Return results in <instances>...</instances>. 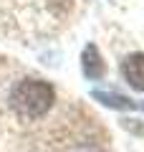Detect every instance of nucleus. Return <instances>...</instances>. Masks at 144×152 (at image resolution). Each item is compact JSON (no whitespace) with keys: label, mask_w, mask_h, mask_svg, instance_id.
Returning a JSON list of instances; mask_svg holds the SVG:
<instances>
[{"label":"nucleus","mask_w":144,"mask_h":152,"mask_svg":"<svg viewBox=\"0 0 144 152\" xmlns=\"http://www.w3.org/2000/svg\"><path fill=\"white\" fill-rule=\"evenodd\" d=\"M61 122L63 124L51 140V152H111L106 145V134L96 119L81 114V119Z\"/></svg>","instance_id":"f257e3e1"},{"label":"nucleus","mask_w":144,"mask_h":152,"mask_svg":"<svg viewBox=\"0 0 144 152\" xmlns=\"http://www.w3.org/2000/svg\"><path fill=\"white\" fill-rule=\"evenodd\" d=\"M8 102L20 122H36L51 112L56 102V91L43 79H20L13 84Z\"/></svg>","instance_id":"f03ea898"},{"label":"nucleus","mask_w":144,"mask_h":152,"mask_svg":"<svg viewBox=\"0 0 144 152\" xmlns=\"http://www.w3.org/2000/svg\"><path fill=\"white\" fill-rule=\"evenodd\" d=\"M81 66H84L86 79H91V81H99V79H104V74H106V64H104V58H101V53H99L96 46H86L84 48V53H81Z\"/></svg>","instance_id":"7ed1b4c3"},{"label":"nucleus","mask_w":144,"mask_h":152,"mask_svg":"<svg viewBox=\"0 0 144 152\" xmlns=\"http://www.w3.org/2000/svg\"><path fill=\"white\" fill-rule=\"evenodd\" d=\"M121 74L134 89L144 91V53H132L121 61Z\"/></svg>","instance_id":"20e7f679"},{"label":"nucleus","mask_w":144,"mask_h":152,"mask_svg":"<svg viewBox=\"0 0 144 152\" xmlns=\"http://www.w3.org/2000/svg\"><path fill=\"white\" fill-rule=\"evenodd\" d=\"M91 96L111 109H144V102H134V99L124 96V94H116V91H99L96 89V91H91Z\"/></svg>","instance_id":"39448f33"}]
</instances>
